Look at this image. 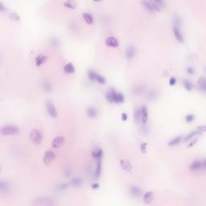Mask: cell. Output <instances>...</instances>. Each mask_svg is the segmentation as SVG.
Listing matches in <instances>:
<instances>
[{"mask_svg": "<svg viewBox=\"0 0 206 206\" xmlns=\"http://www.w3.org/2000/svg\"><path fill=\"white\" fill-rule=\"evenodd\" d=\"M56 201L53 198L49 196H38L35 198L32 202L30 206H55Z\"/></svg>", "mask_w": 206, "mask_h": 206, "instance_id": "cell-1", "label": "cell"}, {"mask_svg": "<svg viewBox=\"0 0 206 206\" xmlns=\"http://www.w3.org/2000/svg\"><path fill=\"white\" fill-rule=\"evenodd\" d=\"M29 138H30V141L34 145L38 146V145H40L43 142V135L41 133L40 130L34 129L30 132Z\"/></svg>", "mask_w": 206, "mask_h": 206, "instance_id": "cell-2", "label": "cell"}, {"mask_svg": "<svg viewBox=\"0 0 206 206\" xmlns=\"http://www.w3.org/2000/svg\"><path fill=\"white\" fill-rule=\"evenodd\" d=\"M1 135H15L19 133V129L16 126L14 125H7V126H3L1 128Z\"/></svg>", "mask_w": 206, "mask_h": 206, "instance_id": "cell-3", "label": "cell"}, {"mask_svg": "<svg viewBox=\"0 0 206 206\" xmlns=\"http://www.w3.org/2000/svg\"><path fill=\"white\" fill-rule=\"evenodd\" d=\"M141 3L144 7H145L147 11H149V12L154 13V12H155V11H160V7H159L156 3H154L153 1H149V0H142Z\"/></svg>", "mask_w": 206, "mask_h": 206, "instance_id": "cell-4", "label": "cell"}, {"mask_svg": "<svg viewBox=\"0 0 206 206\" xmlns=\"http://www.w3.org/2000/svg\"><path fill=\"white\" fill-rule=\"evenodd\" d=\"M55 158H56V154L52 151H47L45 153H44V155H43V163L45 165H49L50 163H52L54 161Z\"/></svg>", "mask_w": 206, "mask_h": 206, "instance_id": "cell-5", "label": "cell"}, {"mask_svg": "<svg viewBox=\"0 0 206 206\" xmlns=\"http://www.w3.org/2000/svg\"><path fill=\"white\" fill-rule=\"evenodd\" d=\"M46 109L49 116L52 118H57L58 114H57V109L53 105V103H52L51 102H48L46 103Z\"/></svg>", "mask_w": 206, "mask_h": 206, "instance_id": "cell-6", "label": "cell"}, {"mask_svg": "<svg viewBox=\"0 0 206 206\" xmlns=\"http://www.w3.org/2000/svg\"><path fill=\"white\" fill-rule=\"evenodd\" d=\"M65 137L63 136H57L56 138H54V139L52 142V146L55 148V149H57V148H60L64 145L65 143Z\"/></svg>", "mask_w": 206, "mask_h": 206, "instance_id": "cell-7", "label": "cell"}, {"mask_svg": "<svg viewBox=\"0 0 206 206\" xmlns=\"http://www.w3.org/2000/svg\"><path fill=\"white\" fill-rule=\"evenodd\" d=\"M125 56H126V59L128 60V61H130L131 60H133L135 57L136 56V49L134 46H129L126 50V53H125Z\"/></svg>", "mask_w": 206, "mask_h": 206, "instance_id": "cell-8", "label": "cell"}, {"mask_svg": "<svg viewBox=\"0 0 206 206\" xmlns=\"http://www.w3.org/2000/svg\"><path fill=\"white\" fill-rule=\"evenodd\" d=\"M129 193H130V194L133 197H138V196H142V193H143V190L140 188L139 187H138V186H130V188H129Z\"/></svg>", "mask_w": 206, "mask_h": 206, "instance_id": "cell-9", "label": "cell"}, {"mask_svg": "<svg viewBox=\"0 0 206 206\" xmlns=\"http://www.w3.org/2000/svg\"><path fill=\"white\" fill-rule=\"evenodd\" d=\"M106 46L110 47V48H118L119 46V42L118 40V39L114 36H110L106 39Z\"/></svg>", "mask_w": 206, "mask_h": 206, "instance_id": "cell-10", "label": "cell"}, {"mask_svg": "<svg viewBox=\"0 0 206 206\" xmlns=\"http://www.w3.org/2000/svg\"><path fill=\"white\" fill-rule=\"evenodd\" d=\"M92 158L96 161H98L99 160H102L103 156V151L99 147H96L92 151Z\"/></svg>", "mask_w": 206, "mask_h": 206, "instance_id": "cell-11", "label": "cell"}, {"mask_svg": "<svg viewBox=\"0 0 206 206\" xmlns=\"http://www.w3.org/2000/svg\"><path fill=\"white\" fill-rule=\"evenodd\" d=\"M120 167L124 170V171L130 172L132 170V164L130 161L127 160H120Z\"/></svg>", "mask_w": 206, "mask_h": 206, "instance_id": "cell-12", "label": "cell"}, {"mask_svg": "<svg viewBox=\"0 0 206 206\" xmlns=\"http://www.w3.org/2000/svg\"><path fill=\"white\" fill-rule=\"evenodd\" d=\"M173 33L174 35H175V38L176 39V40L180 42V43H184L185 42V39H184V36L182 35L181 32L180 30V27H176L174 26L173 27Z\"/></svg>", "mask_w": 206, "mask_h": 206, "instance_id": "cell-13", "label": "cell"}, {"mask_svg": "<svg viewBox=\"0 0 206 206\" xmlns=\"http://www.w3.org/2000/svg\"><path fill=\"white\" fill-rule=\"evenodd\" d=\"M11 190V186L9 185L8 182H6L4 180H2L0 182V191L2 194H6L8 193Z\"/></svg>", "mask_w": 206, "mask_h": 206, "instance_id": "cell-14", "label": "cell"}, {"mask_svg": "<svg viewBox=\"0 0 206 206\" xmlns=\"http://www.w3.org/2000/svg\"><path fill=\"white\" fill-rule=\"evenodd\" d=\"M189 169L190 171H197L201 170V160H194L193 163H191V165L189 166Z\"/></svg>", "mask_w": 206, "mask_h": 206, "instance_id": "cell-15", "label": "cell"}, {"mask_svg": "<svg viewBox=\"0 0 206 206\" xmlns=\"http://www.w3.org/2000/svg\"><path fill=\"white\" fill-rule=\"evenodd\" d=\"M154 200V194L152 192H147L143 195V201L145 204H151Z\"/></svg>", "mask_w": 206, "mask_h": 206, "instance_id": "cell-16", "label": "cell"}, {"mask_svg": "<svg viewBox=\"0 0 206 206\" xmlns=\"http://www.w3.org/2000/svg\"><path fill=\"white\" fill-rule=\"evenodd\" d=\"M97 162V164H96V169H95L94 172V176L96 179H98L100 177L101 174H102V160H99Z\"/></svg>", "mask_w": 206, "mask_h": 206, "instance_id": "cell-17", "label": "cell"}, {"mask_svg": "<svg viewBox=\"0 0 206 206\" xmlns=\"http://www.w3.org/2000/svg\"><path fill=\"white\" fill-rule=\"evenodd\" d=\"M124 102V96L121 93H118L114 90V103L120 104Z\"/></svg>", "mask_w": 206, "mask_h": 206, "instance_id": "cell-18", "label": "cell"}, {"mask_svg": "<svg viewBox=\"0 0 206 206\" xmlns=\"http://www.w3.org/2000/svg\"><path fill=\"white\" fill-rule=\"evenodd\" d=\"M48 60H49V57H47V56L40 55V56H38V57H36V59H35V65H36L37 67H40V66H41L42 65H43Z\"/></svg>", "mask_w": 206, "mask_h": 206, "instance_id": "cell-19", "label": "cell"}, {"mask_svg": "<svg viewBox=\"0 0 206 206\" xmlns=\"http://www.w3.org/2000/svg\"><path fill=\"white\" fill-rule=\"evenodd\" d=\"M182 140H184V139H183V136L182 135L176 136V137H175V138H173L172 139H171L170 141L168 142V146H176V145H178L179 143H180L182 142Z\"/></svg>", "mask_w": 206, "mask_h": 206, "instance_id": "cell-20", "label": "cell"}, {"mask_svg": "<svg viewBox=\"0 0 206 206\" xmlns=\"http://www.w3.org/2000/svg\"><path fill=\"white\" fill-rule=\"evenodd\" d=\"M198 86L202 92H206V77H201L198 79Z\"/></svg>", "mask_w": 206, "mask_h": 206, "instance_id": "cell-21", "label": "cell"}, {"mask_svg": "<svg viewBox=\"0 0 206 206\" xmlns=\"http://www.w3.org/2000/svg\"><path fill=\"white\" fill-rule=\"evenodd\" d=\"M134 119L137 123L142 122V110L140 108H136L134 110Z\"/></svg>", "mask_w": 206, "mask_h": 206, "instance_id": "cell-22", "label": "cell"}, {"mask_svg": "<svg viewBox=\"0 0 206 206\" xmlns=\"http://www.w3.org/2000/svg\"><path fill=\"white\" fill-rule=\"evenodd\" d=\"M142 122L143 124H146L148 121V110L145 106H142Z\"/></svg>", "mask_w": 206, "mask_h": 206, "instance_id": "cell-23", "label": "cell"}, {"mask_svg": "<svg viewBox=\"0 0 206 206\" xmlns=\"http://www.w3.org/2000/svg\"><path fill=\"white\" fill-rule=\"evenodd\" d=\"M64 70H65V73H68V74H73V73H75V67H74L73 63L69 62L65 65Z\"/></svg>", "mask_w": 206, "mask_h": 206, "instance_id": "cell-24", "label": "cell"}, {"mask_svg": "<svg viewBox=\"0 0 206 206\" xmlns=\"http://www.w3.org/2000/svg\"><path fill=\"white\" fill-rule=\"evenodd\" d=\"M87 116L90 118H95L98 116V110L94 107H89L87 109Z\"/></svg>", "mask_w": 206, "mask_h": 206, "instance_id": "cell-25", "label": "cell"}, {"mask_svg": "<svg viewBox=\"0 0 206 206\" xmlns=\"http://www.w3.org/2000/svg\"><path fill=\"white\" fill-rule=\"evenodd\" d=\"M82 185V180L79 177H76L73 178L69 182V185H71L72 187H80Z\"/></svg>", "mask_w": 206, "mask_h": 206, "instance_id": "cell-26", "label": "cell"}, {"mask_svg": "<svg viewBox=\"0 0 206 206\" xmlns=\"http://www.w3.org/2000/svg\"><path fill=\"white\" fill-rule=\"evenodd\" d=\"M64 6H65V7H67V8L73 10V9L76 8L77 3L74 0H67V1H65V3H64Z\"/></svg>", "mask_w": 206, "mask_h": 206, "instance_id": "cell-27", "label": "cell"}, {"mask_svg": "<svg viewBox=\"0 0 206 206\" xmlns=\"http://www.w3.org/2000/svg\"><path fill=\"white\" fill-rule=\"evenodd\" d=\"M200 134H201V132H200L198 130H193V131H192L191 133H189L188 135L186 137H185V138H184V142H188L189 140H191L192 138H194L196 135H200Z\"/></svg>", "mask_w": 206, "mask_h": 206, "instance_id": "cell-28", "label": "cell"}, {"mask_svg": "<svg viewBox=\"0 0 206 206\" xmlns=\"http://www.w3.org/2000/svg\"><path fill=\"white\" fill-rule=\"evenodd\" d=\"M82 16H83V19H85V21L87 24L91 25L93 24V18L92 15L89 13H84L82 15Z\"/></svg>", "mask_w": 206, "mask_h": 206, "instance_id": "cell-29", "label": "cell"}, {"mask_svg": "<svg viewBox=\"0 0 206 206\" xmlns=\"http://www.w3.org/2000/svg\"><path fill=\"white\" fill-rule=\"evenodd\" d=\"M114 89H110L106 94V100L110 103H114Z\"/></svg>", "mask_w": 206, "mask_h": 206, "instance_id": "cell-30", "label": "cell"}, {"mask_svg": "<svg viewBox=\"0 0 206 206\" xmlns=\"http://www.w3.org/2000/svg\"><path fill=\"white\" fill-rule=\"evenodd\" d=\"M42 88H43V91H45L46 93L51 92L52 90V86L51 83L47 82V81L43 82V84H42Z\"/></svg>", "mask_w": 206, "mask_h": 206, "instance_id": "cell-31", "label": "cell"}, {"mask_svg": "<svg viewBox=\"0 0 206 206\" xmlns=\"http://www.w3.org/2000/svg\"><path fill=\"white\" fill-rule=\"evenodd\" d=\"M134 94L135 95H140L142 94L144 92V87L143 85H138V86H135L132 90Z\"/></svg>", "mask_w": 206, "mask_h": 206, "instance_id": "cell-32", "label": "cell"}, {"mask_svg": "<svg viewBox=\"0 0 206 206\" xmlns=\"http://www.w3.org/2000/svg\"><path fill=\"white\" fill-rule=\"evenodd\" d=\"M183 85H184V87L185 88V90H188V91H192V90H193V85H192V83L188 81V80H187V79H185V80H183Z\"/></svg>", "mask_w": 206, "mask_h": 206, "instance_id": "cell-33", "label": "cell"}, {"mask_svg": "<svg viewBox=\"0 0 206 206\" xmlns=\"http://www.w3.org/2000/svg\"><path fill=\"white\" fill-rule=\"evenodd\" d=\"M97 74L95 71L89 70L88 72V78L90 79L91 82H96V77H97Z\"/></svg>", "mask_w": 206, "mask_h": 206, "instance_id": "cell-34", "label": "cell"}, {"mask_svg": "<svg viewBox=\"0 0 206 206\" xmlns=\"http://www.w3.org/2000/svg\"><path fill=\"white\" fill-rule=\"evenodd\" d=\"M9 17H10V19H12L15 22H18L20 20V17L19 16V15H17L15 12H11V13L9 14Z\"/></svg>", "mask_w": 206, "mask_h": 206, "instance_id": "cell-35", "label": "cell"}, {"mask_svg": "<svg viewBox=\"0 0 206 206\" xmlns=\"http://www.w3.org/2000/svg\"><path fill=\"white\" fill-rule=\"evenodd\" d=\"M96 82H98L99 84H102V85H105L106 84V78L105 77H103L102 76H101L100 74H97V77H96Z\"/></svg>", "mask_w": 206, "mask_h": 206, "instance_id": "cell-36", "label": "cell"}, {"mask_svg": "<svg viewBox=\"0 0 206 206\" xmlns=\"http://www.w3.org/2000/svg\"><path fill=\"white\" fill-rule=\"evenodd\" d=\"M173 23L174 26L180 27V26L181 25V19L178 15H175L173 18Z\"/></svg>", "mask_w": 206, "mask_h": 206, "instance_id": "cell-37", "label": "cell"}, {"mask_svg": "<svg viewBox=\"0 0 206 206\" xmlns=\"http://www.w3.org/2000/svg\"><path fill=\"white\" fill-rule=\"evenodd\" d=\"M194 119H195V115L193 114H188L185 116V121H186V122H188V123H190V122H193Z\"/></svg>", "mask_w": 206, "mask_h": 206, "instance_id": "cell-38", "label": "cell"}, {"mask_svg": "<svg viewBox=\"0 0 206 206\" xmlns=\"http://www.w3.org/2000/svg\"><path fill=\"white\" fill-rule=\"evenodd\" d=\"M157 94L158 93H156V91L152 90V91L147 94V98H149V99H151V100H154V99H155L156 97H157Z\"/></svg>", "mask_w": 206, "mask_h": 206, "instance_id": "cell-39", "label": "cell"}, {"mask_svg": "<svg viewBox=\"0 0 206 206\" xmlns=\"http://www.w3.org/2000/svg\"><path fill=\"white\" fill-rule=\"evenodd\" d=\"M68 187V184H66V183H62V184H60V185L57 186V190H59V191H64V190L67 189Z\"/></svg>", "mask_w": 206, "mask_h": 206, "instance_id": "cell-40", "label": "cell"}, {"mask_svg": "<svg viewBox=\"0 0 206 206\" xmlns=\"http://www.w3.org/2000/svg\"><path fill=\"white\" fill-rule=\"evenodd\" d=\"M146 146H147V144L146 143H143L140 145V151L142 152V153L143 154H146Z\"/></svg>", "mask_w": 206, "mask_h": 206, "instance_id": "cell-41", "label": "cell"}, {"mask_svg": "<svg viewBox=\"0 0 206 206\" xmlns=\"http://www.w3.org/2000/svg\"><path fill=\"white\" fill-rule=\"evenodd\" d=\"M152 1H153L154 3H156L160 7H164V2H163V0H152Z\"/></svg>", "mask_w": 206, "mask_h": 206, "instance_id": "cell-42", "label": "cell"}, {"mask_svg": "<svg viewBox=\"0 0 206 206\" xmlns=\"http://www.w3.org/2000/svg\"><path fill=\"white\" fill-rule=\"evenodd\" d=\"M186 73H187L188 74H189V75H193L194 73H195V70H194V68H192V67H187V68H186Z\"/></svg>", "mask_w": 206, "mask_h": 206, "instance_id": "cell-43", "label": "cell"}, {"mask_svg": "<svg viewBox=\"0 0 206 206\" xmlns=\"http://www.w3.org/2000/svg\"><path fill=\"white\" fill-rule=\"evenodd\" d=\"M201 170L206 171V158L201 160Z\"/></svg>", "mask_w": 206, "mask_h": 206, "instance_id": "cell-44", "label": "cell"}, {"mask_svg": "<svg viewBox=\"0 0 206 206\" xmlns=\"http://www.w3.org/2000/svg\"><path fill=\"white\" fill-rule=\"evenodd\" d=\"M197 141H198V138H194V139H193L192 141L190 142L188 144V146H187V147L188 148V147H191V146H194L196 143H197Z\"/></svg>", "mask_w": 206, "mask_h": 206, "instance_id": "cell-45", "label": "cell"}, {"mask_svg": "<svg viewBox=\"0 0 206 206\" xmlns=\"http://www.w3.org/2000/svg\"><path fill=\"white\" fill-rule=\"evenodd\" d=\"M196 130H198L200 132H205L206 131V126H204V125H201V126H199L197 128H196Z\"/></svg>", "mask_w": 206, "mask_h": 206, "instance_id": "cell-46", "label": "cell"}, {"mask_svg": "<svg viewBox=\"0 0 206 206\" xmlns=\"http://www.w3.org/2000/svg\"><path fill=\"white\" fill-rule=\"evenodd\" d=\"M176 83V79L175 78V77H171L170 78V80H169V85H171V86H173V85H175Z\"/></svg>", "mask_w": 206, "mask_h": 206, "instance_id": "cell-47", "label": "cell"}, {"mask_svg": "<svg viewBox=\"0 0 206 206\" xmlns=\"http://www.w3.org/2000/svg\"><path fill=\"white\" fill-rule=\"evenodd\" d=\"M122 119L123 120V121H127V114H125V113H122Z\"/></svg>", "mask_w": 206, "mask_h": 206, "instance_id": "cell-48", "label": "cell"}, {"mask_svg": "<svg viewBox=\"0 0 206 206\" xmlns=\"http://www.w3.org/2000/svg\"><path fill=\"white\" fill-rule=\"evenodd\" d=\"M91 187H92L93 189H97V188H98V187H99V185L97 184V183H94V184H93Z\"/></svg>", "mask_w": 206, "mask_h": 206, "instance_id": "cell-49", "label": "cell"}, {"mask_svg": "<svg viewBox=\"0 0 206 206\" xmlns=\"http://www.w3.org/2000/svg\"><path fill=\"white\" fill-rule=\"evenodd\" d=\"M0 10L1 11H5V7L3 5V3H0Z\"/></svg>", "mask_w": 206, "mask_h": 206, "instance_id": "cell-50", "label": "cell"}, {"mask_svg": "<svg viewBox=\"0 0 206 206\" xmlns=\"http://www.w3.org/2000/svg\"><path fill=\"white\" fill-rule=\"evenodd\" d=\"M94 2H97V3H99V2H102V0H93Z\"/></svg>", "mask_w": 206, "mask_h": 206, "instance_id": "cell-51", "label": "cell"}, {"mask_svg": "<svg viewBox=\"0 0 206 206\" xmlns=\"http://www.w3.org/2000/svg\"><path fill=\"white\" fill-rule=\"evenodd\" d=\"M205 73H206V68H205Z\"/></svg>", "mask_w": 206, "mask_h": 206, "instance_id": "cell-52", "label": "cell"}]
</instances>
